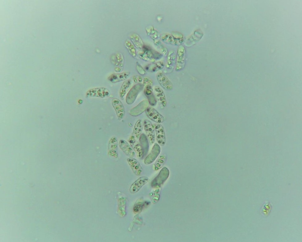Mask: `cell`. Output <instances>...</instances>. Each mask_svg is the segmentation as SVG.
I'll return each instance as SVG.
<instances>
[{"label":"cell","instance_id":"484cf974","mask_svg":"<svg viewBox=\"0 0 302 242\" xmlns=\"http://www.w3.org/2000/svg\"><path fill=\"white\" fill-rule=\"evenodd\" d=\"M143 126L142 121L141 119L138 120L135 123L132 134L137 140L139 139L141 134Z\"/></svg>","mask_w":302,"mask_h":242},{"label":"cell","instance_id":"52a82bcc","mask_svg":"<svg viewBox=\"0 0 302 242\" xmlns=\"http://www.w3.org/2000/svg\"><path fill=\"white\" fill-rule=\"evenodd\" d=\"M161 151V148L157 143L153 146L150 153L145 157L144 163L145 164H149L154 161L159 155Z\"/></svg>","mask_w":302,"mask_h":242},{"label":"cell","instance_id":"8992f818","mask_svg":"<svg viewBox=\"0 0 302 242\" xmlns=\"http://www.w3.org/2000/svg\"><path fill=\"white\" fill-rule=\"evenodd\" d=\"M143 125L149 142L151 144H153L155 139L154 127L150 121L147 119L144 121Z\"/></svg>","mask_w":302,"mask_h":242},{"label":"cell","instance_id":"7402d4cb","mask_svg":"<svg viewBox=\"0 0 302 242\" xmlns=\"http://www.w3.org/2000/svg\"><path fill=\"white\" fill-rule=\"evenodd\" d=\"M139 140L144 158L147 154L149 150V140L147 137L143 133L141 134L140 135Z\"/></svg>","mask_w":302,"mask_h":242},{"label":"cell","instance_id":"f1b7e54d","mask_svg":"<svg viewBox=\"0 0 302 242\" xmlns=\"http://www.w3.org/2000/svg\"><path fill=\"white\" fill-rule=\"evenodd\" d=\"M125 45L128 51L130 54L133 57H136V51L135 47L129 40H127L125 43Z\"/></svg>","mask_w":302,"mask_h":242},{"label":"cell","instance_id":"44dd1931","mask_svg":"<svg viewBox=\"0 0 302 242\" xmlns=\"http://www.w3.org/2000/svg\"><path fill=\"white\" fill-rule=\"evenodd\" d=\"M144 93L148 100L149 104L152 106L156 105L157 101L153 93L152 87L149 86H145Z\"/></svg>","mask_w":302,"mask_h":242},{"label":"cell","instance_id":"ac0fdd59","mask_svg":"<svg viewBox=\"0 0 302 242\" xmlns=\"http://www.w3.org/2000/svg\"><path fill=\"white\" fill-rule=\"evenodd\" d=\"M155 97L160 105L163 107L166 105V100L164 92L160 87L156 86L154 88Z\"/></svg>","mask_w":302,"mask_h":242},{"label":"cell","instance_id":"9c48e42d","mask_svg":"<svg viewBox=\"0 0 302 242\" xmlns=\"http://www.w3.org/2000/svg\"><path fill=\"white\" fill-rule=\"evenodd\" d=\"M185 57V48L183 46L180 45L178 48L176 55V70H179L182 69L184 64Z\"/></svg>","mask_w":302,"mask_h":242},{"label":"cell","instance_id":"3957f363","mask_svg":"<svg viewBox=\"0 0 302 242\" xmlns=\"http://www.w3.org/2000/svg\"><path fill=\"white\" fill-rule=\"evenodd\" d=\"M144 86L143 84L137 83L132 87L126 96V101L127 104H131L134 102L138 94L143 89Z\"/></svg>","mask_w":302,"mask_h":242},{"label":"cell","instance_id":"30bf717a","mask_svg":"<svg viewBox=\"0 0 302 242\" xmlns=\"http://www.w3.org/2000/svg\"><path fill=\"white\" fill-rule=\"evenodd\" d=\"M157 140L161 146H164L166 142V139L164 128L160 124H155L154 126Z\"/></svg>","mask_w":302,"mask_h":242},{"label":"cell","instance_id":"4316f807","mask_svg":"<svg viewBox=\"0 0 302 242\" xmlns=\"http://www.w3.org/2000/svg\"><path fill=\"white\" fill-rule=\"evenodd\" d=\"M166 158L167 156L166 154H162L158 157L154 165L155 170L157 171L162 167L166 161Z\"/></svg>","mask_w":302,"mask_h":242},{"label":"cell","instance_id":"ffe728a7","mask_svg":"<svg viewBox=\"0 0 302 242\" xmlns=\"http://www.w3.org/2000/svg\"><path fill=\"white\" fill-rule=\"evenodd\" d=\"M119 146L121 150L128 156L133 157L135 155V152L131 146L125 141L121 140L119 142Z\"/></svg>","mask_w":302,"mask_h":242},{"label":"cell","instance_id":"277c9868","mask_svg":"<svg viewBox=\"0 0 302 242\" xmlns=\"http://www.w3.org/2000/svg\"><path fill=\"white\" fill-rule=\"evenodd\" d=\"M110 92L107 88L99 87L92 88L89 90L86 93L87 97H96L104 98L109 96Z\"/></svg>","mask_w":302,"mask_h":242},{"label":"cell","instance_id":"836d02e7","mask_svg":"<svg viewBox=\"0 0 302 242\" xmlns=\"http://www.w3.org/2000/svg\"><path fill=\"white\" fill-rule=\"evenodd\" d=\"M159 49L160 52L162 54H163L165 55H167L168 52L166 48L163 46L160 45V46Z\"/></svg>","mask_w":302,"mask_h":242},{"label":"cell","instance_id":"e0dca14e","mask_svg":"<svg viewBox=\"0 0 302 242\" xmlns=\"http://www.w3.org/2000/svg\"><path fill=\"white\" fill-rule=\"evenodd\" d=\"M147 35L153 40L154 43L157 45L160 43V35L158 32L152 26H149L146 28Z\"/></svg>","mask_w":302,"mask_h":242},{"label":"cell","instance_id":"5bb4252c","mask_svg":"<svg viewBox=\"0 0 302 242\" xmlns=\"http://www.w3.org/2000/svg\"><path fill=\"white\" fill-rule=\"evenodd\" d=\"M149 179L146 176H142L133 182L130 186V191L132 193H135L140 189L148 181Z\"/></svg>","mask_w":302,"mask_h":242},{"label":"cell","instance_id":"d6986e66","mask_svg":"<svg viewBox=\"0 0 302 242\" xmlns=\"http://www.w3.org/2000/svg\"><path fill=\"white\" fill-rule=\"evenodd\" d=\"M130 73L126 72L119 73H114L110 75L108 79L110 82L115 83L126 80L129 76Z\"/></svg>","mask_w":302,"mask_h":242},{"label":"cell","instance_id":"d4e9b609","mask_svg":"<svg viewBox=\"0 0 302 242\" xmlns=\"http://www.w3.org/2000/svg\"><path fill=\"white\" fill-rule=\"evenodd\" d=\"M164 66L165 64L163 62L159 61L147 65L145 69L148 72H155L162 69Z\"/></svg>","mask_w":302,"mask_h":242},{"label":"cell","instance_id":"4dcf8cb0","mask_svg":"<svg viewBox=\"0 0 302 242\" xmlns=\"http://www.w3.org/2000/svg\"><path fill=\"white\" fill-rule=\"evenodd\" d=\"M136 69L138 72L141 75H144L146 74L145 70L137 62H136Z\"/></svg>","mask_w":302,"mask_h":242},{"label":"cell","instance_id":"6da1fadb","mask_svg":"<svg viewBox=\"0 0 302 242\" xmlns=\"http://www.w3.org/2000/svg\"><path fill=\"white\" fill-rule=\"evenodd\" d=\"M138 55L140 58L145 61L153 62L162 56V54L145 45L138 52Z\"/></svg>","mask_w":302,"mask_h":242},{"label":"cell","instance_id":"8fae6325","mask_svg":"<svg viewBox=\"0 0 302 242\" xmlns=\"http://www.w3.org/2000/svg\"><path fill=\"white\" fill-rule=\"evenodd\" d=\"M111 103L118 118L122 119L125 115V111L122 102L119 99L114 98L112 100Z\"/></svg>","mask_w":302,"mask_h":242},{"label":"cell","instance_id":"7c38bea8","mask_svg":"<svg viewBox=\"0 0 302 242\" xmlns=\"http://www.w3.org/2000/svg\"><path fill=\"white\" fill-rule=\"evenodd\" d=\"M149 103L148 100H144L130 110V114L133 116L140 115L148 107Z\"/></svg>","mask_w":302,"mask_h":242},{"label":"cell","instance_id":"1f68e13d","mask_svg":"<svg viewBox=\"0 0 302 242\" xmlns=\"http://www.w3.org/2000/svg\"><path fill=\"white\" fill-rule=\"evenodd\" d=\"M143 84L144 86H153V82L152 80L148 77L145 78L143 81Z\"/></svg>","mask_w":302,"mask_h":242},{"label":"cell","instance_id":"f546056e","mask_svg":"<svg viewBox=\"0 0 302 242\" xmlns=\"http://www.w3.org/2000/svg\"><path fill=\"white\" fill-rule=\"evenodd\" d=\"M145 203L142 202H139L136 203L133 207V211L136 213H138L142 210Z\"/></svg>","mask_w":302,"mask_h":242},{"label":"cell","instance_id":"83f0119b","mask_svg":"<svg viewBox=\"0 0 302 242\" xmlns=\"http://www.w3.org/2000/svg\"><path fill=\"white\" fill-rule=\"evenodd\" d=\"M131 84V81L130 79L127 80L123 82L120 91V96L121 98H123Z\"/></svg>","mask_w":302,"mask_h":242},{"label":"cell","instance_id":"4fadbf2b","mask_svg":"<svg viewBox=\"0 0 302 242\" xmlns=\"http://www.w3.org/2000/svg\"><path fill=\"white\" fill-rule=\"evenodd\" d=\"M167 56V60L165 65V72L170 73L174 69L175 62L176 56L175 52L173 50L169 51Z\"/></svg>","mask_w":302,"mask_h":242},{"label":"cell","instance_id":"2e32d148","mask_svg":"<svg viewBox=\"0 0 302 242\" xmlns=\"http://www.w3.org/2000/svg\"><path fill=\"white\" fill-rule=\"evenodd\" d=\"M127 161L133 172L137 176L140 175L142 172V168L138 161L133 157H129Z\"/></svg>","mask_w":302,"mask_h":242},{"label":"cell","instance_id":"7a4b0ae2","mask_svg":"<svg viewBox=\"0 0 302 242\" xmlns=\"http://www.w3.org/2000/svg\"><path fill=\"white\" fill-rule=\"evenodd\" d=\"M169 174V171L167 168L166 167L162 168L151 182V187L153 188L160 187L168 178Z\"/></svg>","mask_w":302,"mask_h":242},{"label":"cell","instance_id":"cb8c5ba5","mask_svg":"<svg viewBox=\"0 0 302 242\" xmlns=\"http://www.w3.org/2000/svg\"><path fill=\"white\" fill-rule=\"evenodd\" d=\"M131 41L135 47L141 50L144 46V44L140 36L136 33H132L130 35Z\"/></svg>","mask_w":302,"mask_h":242},{"label":"cell","instance_id":"5b68a950","mask_svg":"<svg viewBox=\"0 0 302 242\" xmlns=\"http://www.w3.org/2000/svg\"><path fill=\"white\" fill-rule=\"evenodd\" d=\"M145 112L148 117L152 121L158 123H162L164 121L165 119L164 117L153 108L148 107Z\"/></svg>","mask_w":302,"mask_h":242},{"label":"cell","instance_id":"9a60e30c","mask_svg":"<svg viewBox=\"0 0 302 242\" xmlns=\"http://www.w3.org/2000/svg\"><path fill=\"white\" fill-rule=\"evenodd\" d=\"M137 140L132 134L129 141L137 157L139 159H142L144 158L143 153L140 144Z\"/></svg>","mask_w":302,"mask_h":242},{"label":"cell","instance_id":"603a6c76","mask_svg":"<svg viewBox=\"0 0 302 242\" xmlns=\"http://www.w3.org/2000/svg\"><path fill=\"white\" fill-rule=\"evenodd\" d=\"M161 40L164 43L170 45H178L182 42L177 40L171 35L169 34H163L160 36Z\"/></svg>","mask_w":302,"mask_h":242},{"label":"cell","instance_id":"d6a6232c","mask_svg":"<svg viewBox=\"0 0 302 242\" xmlns=\"http://www.w3.org/2000/svg\"><path fill=\"white\" fill-rule=\"evenodd\" d=\"M133 79L134 81L136 84L141 83L143 81L142 77L138 75L134 76L133 77Z\"/></svg>","mask_w":302,"mask_h":242},{"label":"cell","instance_id":"ba28073f","mask_svg":"<svg viewBox=\"0 0 302 242\" xmlns=\"http://www.w3.org/2000/svg\"><path fill=\"white\" fill-rule=\"evenodd\" d=\"M157 78L160 85L165 89L170 91L173 88V85L169 79L162 71H159L157 74Z\"/></svg>","mask_w":302,"mask_h":242}]
</instances>
